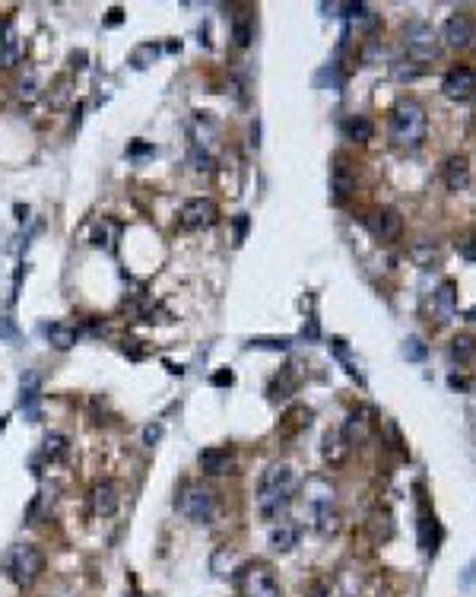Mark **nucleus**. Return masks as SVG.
Segmentation results:
<instances>
[{
    "label": "nucleus",
    "instance_id": "obj_23",
    "mask_svg": "<svg viewBox=\"0 0 476 597\" xmlns=\"http://www.w3.org/2000/svg\"><path fill=\"white\" fill-rule=\"evenodd\" d=\"M435 308H438L441 315H454V311H458V283L454 280H445L435 289Z\"/></svg>",
    "mask_w": 476,
    "mask_h": 597
},
{
    "label": "nucleus",
    "instance_id": "obj_36",
    "mask_svg": "<svg viewBox=\"0 0 476 597\" xmlns=\"http://www.w3.org/2000/svg\"><path fill=\"white\" fill-rule=\"evenodd\" d=\"M16 96H19V99H26V102H32V99H36V96H38L36 80H32V77H29V80H23V83H19V90H16Z\"/></svg>",
    "mask_w": 476,
    "mask_h": 597
},
{
    "label": "nucleus",
    "instance_id": "obj_14",
    "mask_svg": "<svg viewBox=\"0 0 476 597\" xmlns=\"http://www.w3.org/2000/svg\"><path fill=\"white\" fill-rule=\"evenodd\" d=\"M38 400H42V378H38V372H23V378H19V410L32 423L38 419Z\"/></svg>",
    "mask_w": 476,
    "mask_h": 597
},
{
    "label": "nucleus",
    "instance_id": "obj_22",
    "mask_svg": "<svg viewBox=\"0 0 476 597\" xmlns=\"http://www.w3.org/2000/svg\"><path fill=\"white\" fill-rule=\"evenodd\" d=\"M267 544L274 547L276 553H289V549L298 544V527H296V525H280V527H274V531H270V537H267Z\"/></svg>",
    "mask_w": 476,
    "mask_h": 597
},
{
    "label": "nucleus",
    "instance_id": "obj_40",
    "mask_svg": "<svg viewBox=\"0 0 476 597\" xmlns=\"http://www.w3.org/2000/svg\"><path fill=\"white\" fill-rule=\"evenodd\" d=\"M210 382H213L216 388H226V384H232V382H235V375H232L229 369H222V372H216V375L210 378Z\"/></svg>",
    "mask_w": 476,
    "mask_h": 597
},
{
    "label": "nucleus",
    "instance_id": "obj_48",
    "mask_svg": "<svg viewBox=\"0 0 476 597\" xmlns=\"http://www.w3.org/2000/svg\"><path fill=\"white\" fill-rule=\"evenodd\" d=\"M127 597H140V594H137V591H131V594H127Z\"/></svg>",
    "mask_w": 476,
    "mask_h": 597
},
{
    "label": "nucleus",
    "instance_id": "obj_9",
    "mask_svg": "<svg viewBox=\"0 0 476 597\" xmlns=\"http://www.w3.org/2000/svg\"><path fill=\"white\" fill-rule=\"evenodd\" d=\"M302 499H305V505H308L311 518H318V515H324V512H333L337 486H333L328 477H308L302 486Z\"/></svg>",
    "mask_w": 476,
    "mask_h": 597
},
{
    "label": "nucleus",
    "instance_id": "obj_20",
    "mask_svg": "<svg viewBox=\"0 0 476 597\" xmlns=\"http://www.w3.org/2000/svg\"><path fill=\"white\" fill-rule=\"evenodd\" d=\"M45 334H48V343H51L54 350H70L73 343L80 340V330H77V328H70V324H64V321L48 324V328H45Z\"/></svg>",
    "mask_w": 476,
    "mask_h": 597
},
{
    "label": "nucleus",
    "instance_id": "obj_39",
    "mask_svg": "<svg viewBox=\"0 0 476 597\" xmlns=\"http://www.w3.org/2000/svg\"><path fill=\"white\" fill-rule=\"evenodd\" d=\"M419 73H423V67H400V64L394 67V77L397 80H416Z\"/></svg>",
    "mask_w": 476,
    "mask_h": 597
},
{
    "label": "nucleus",
    "instance_id": "obj_13",
    "mask_svg": "<svg viewBox=\"0 0 476 597\" xmlns=\"http://www.w3.org/2000/svg\"><path fill=\"white\" fill-rule=\"evenodd\" d=\"M197 467H200L207 477H222L235 467V451L226 445H213V448H203L197 454Z\"/></svg>",
    "mask_w": 476,
    "mask_h": 597
},
{
    "label": "nucleus",
    "instance_id": "obj_37",
    "mask_svg": "<svg viewBox=\"0 0 476 597\" xmlns=\"http://www.w3.org/2000/svg\"><path fill=\"white\" fill-rule=\"evenodd\" d=\"M0 337H4V340H10V343H16V340H19V330L13 328V321H10V318H0Z\"/></svg>",
    "mask_w": 476,
    "mask_h": 597
},
{
    "label": "nucleus",
    "instance_id": "obj_27",
    "mask_svg": "<svg viewBox=\"0 0 476 597\" xmlns=\"http://www.w3.org/2000/svg\"><path fill=\"white\" fill-rule=\"evenodd\" d=\"M286 419H289V426H280V432H286V436H289L292 429H302V426L311 423V410H305V407H296V410L286 413Z\"/></svg>",
    "mask_w": 476,
    "mask_h": 597
},
{
    "label": "nucleus",
    "instance_id": "obj_21",
    "mask_svg": "<svg viewBox=\"0 0 476 597\" xmlns=\"http://www.w3.org/2000/svg\"><path fill=\"white\" fill-rule=\"evenodd\" d=\"M0 67H13L19 60V38H16V26L13 23H4L0 29Z\"/></svg>",
    "mask_w": 476,
    "mask_h": 597
},
{
    "label": "nucleus",
    "instance_id": "obj_31",
    "mask_svg": "<svg viewBox=\"0 0 476 597\" xmlns=\"http://www.w3.org/2000/svg\"><path fill=\"white\" fill-rule=\"evenodd\" d=\"M410 254L416 257V261L423 264V267H428V264H432L435 257H438V254H435V248H432V242H419V245H413Z\"/></svg>",
    "mask_w": 476,
    "mask_h": 597
},
{
    "label": "nucleus",
    "instance_id": "obj_4",
    "mask_svg": "<svg viewBox=\"0 0 476 597\" xmlns=\"http://www.w3.org/2000/svg\"><path fill=\"white\" fill-rule=\"evenodd\" d=\"M4 569L16 588H29V585H36V579L45 572V553L32 544H16L6 553Z\"/></svg>",
    "mask_w": 476,
    "mask_h": 597
},
{
    "label": "nucleus",
    "instance_id": "obj_35",
    "mask_svg": "<svg viewBox=\"0 0 476 597\" xmlns=\"http://www.w3.org/2000/svg\"><path fill=\"white\" fill-rule=\"evenodd\" d=\"M162 439V423H149L143 426V445H156Z\"/></svg>",
    "mask_w": 476,
    "mask_h": 597
},
{
    "label": "nucleus",
    "instance_id": "obj_41",
    "mask_svg": "<svg viewBox=\"0 0 476 597\" xmlns=\"http://www.w3.org/2000/svg\"><path fill=\"white\" fill-rule=\"evenodd\" d=\"M86 60H90V54H86V51H73L70 54V67H73V70H83Z\"/></svg>",
    "mask_w": 476,
    "mask_h": 597
},
{
    "label": "nucleus",
    "instance_id": "obj_6",
    "mask_svg": "<svg viewBox=\"0 0 476 597\" xmlns=\"http://www.w3.org/2000/svg\"><path fill=\"white\" fill-rule=\"evenodd\" d=\"M404 48L413 54V60H428L438 54V32L426 19H413L404 26Z\"/></svg>",
    "mask_w": 476,
    "mask_h": 597
},
{
    "label": "nucleus",
    "instance_id": "obj_46",
    "mask_svg": "<svg viewBox=\"0 0 476 597\" xmlns=\"http://www.w3.org/2000/svg\"><path fill=\"white\" fill-rule=\"evenodd\" d=\"M467 321H476V305H473L470 311H467Z\"/></svg>",
    "mask_w": 476,
    "mask_h": 597
},
{
    "label": "nucleus",
    "instance_id": "obj_42",
    "mask_svg": "<svg viewBox=\"0 0 476 597\" xmlns=\"http://www.w3.org/2000/svg\"><path fill=\"white\" fill-rule=\"evenodd\" d=\"M460 251H464V257H470V261H476V239L460 242Z\"/></svg>",
    "mask_w": 476,
    "mask_h": 597
},
{
    "label": "nucleus",
    "instance_id": "obj_11",
    "mask_svg": "<svg viewBox=\"0 0 476 597\" xmlns=\"http://www.w3.org/2000/svg\"><path fill=\"white\" fill-rule=\"evenodd\" d=\"M441 92H445L451 102H467L476 92V70L467 64H458L445 73L441 80Z\"/></svg>",
    "mask_w": 476,
    "mask_h": 597
},
{
    "label": "nucleus",
    "instance_id": "obj_12",
    "mask_svg": "<svg viewBox=\"0 0 476 597\" xmlns=\"http://www.w3.org/2000/svg\"><path fill=\"white\" fill-rule=\"evenodd\" d=\"M121 505V486L114 480H99L90 490V508L95 518H112Z\"/></svg>",
    "mask_w": 476,
    "mask_h": 597
},
{
    "label": "nucleus",
    "instance_id": "obj_25",
    "mask_svg": "<svg viewBox=\"0 0 476 597\" xmlns=\"http://www.w3.org/2000/svg\"><path fill=\"white\" fill-rule=\"evenodd\" d=\"M235 562H238V556L229 547H220L213 556H210V569H213V575H220V579H226V575H235L238 572Z\"/></svg>",
    "mask_w": 476,
    "mask_h": 597
},
{
    "label": "nucleus",
    "instance_id": "obj_28",
    "mask_svg": "<svg viewBox=\"0 0 476 597\" xmlns=\"http://www.w3.org/2000/svg\"><path fill=\"white\" fill-rule=\"evenodd\" d=\"M289 337H254L248 340V350H289Z\"/></svg>",
    "mask_w": 476,
    "mask_h": 597
},
{
    "label": "nucleus",
    "instance_id": "obj_10",
    "mask_svg": "<svg viewBox=\"0 0 476 597\" xmlns=\"http://www.w3.org/2000/svg\"><path fill=\"white\" fill-rule=\"evenodd\" d=\"M441 38H445L448 48H454V51L470 48L473 38H476V23H473V16H470L467 10L451 13V16H448V23H445V29H441Z\"/></svg>",
    "mask_w": 476,
    "mask_h": 597
},
{
    "label": "nucleus",
    "instance_id": "obj_47",
    "mask_svg": "<svg viewBox=\"0 0 476 597\" xmlns=\"http://www.w3.org/2000/svg\"><path fill=\"white\" fill-rule=\"evenodd\" d=\"M6 419L10 416H0V436H4V429H6Z\"/></svg>",
    "mask_w": 476,
    "mask_h": 597
},
{
    "label": "nucleus",
    "instance_id": "obj_45",
    "mask_svg": "<svg viewBox=\"0 0 476 597\" xmlns=\"http://www.w3.org/2000/svg\"><path fill=\"white\" fill-rule=\"evenodd\" d=\"M83 102H77V108H73V127H80V121H83Z\"/></svg>",
    "mask_w": 476,
    "mask_h": 597
},
{
    "label": "nucleus",
    "instance_id": "obj_7",
    "mask_svg": "<svg viewBox=\"0 0 476 597\" xmlns=\"http://www.w3.org/2000/svg\"><path fill=\"white\" fill-rule=\"evenodd\" d=\"M362 222H365V229L381 242H394V239H400V232H404V216L391 207L369 210V213L362 216Z\"/></svg>",
    "mask_w": 476,
    "mask_h": 597
},
{
    "label": "nucleus",
    "instance_id": "obj_44",
    "mask_svg": "<svg viewBox=\"0 0 476 597\" xmlns=\"http://www.w3.org/2000/svg\"><path fill=\"white\" fill-rule=\"evenodd\" d=\"M448 384H451V388H464V391H467V388H470V378H460V375H451V378H448Z\"/></svg>",
    "mask_w": 476,
    "mask_h": 597
},
{
    "label": "nucleus",
    "instance_id": "obj_43",
    "mask_svg": "<svg viewBox=\"0 0 476 597\" xmlns=\"http://www.w3.org/2000/svg\"><path fill=\"white\" fill-rule=\"evenodd\" d=\"M121 19H124V10L112 6V10H108V26H121Z\"/></svg>",
    "mask_w": 476,
    "mask_h": 597
},
{
    "label": "nucleus",
    "instance_id": "obj_15",
    "mask_svg": "<svg viewBox=\"0 0 476 597\" xmlns=\"http://www.w3.org/2000/svg\"><path fill=\"white\" fill-rule=\"evenodd\" d=\"M350 451L352 445L346 442V436L340 429H328L321 439V458L328 467H343L346 461H350Z\"/></svg>",
    "mask_w": 476,
    "mask_h": 597
},
{
    "label": "nucleus",
    "instance_id": "obj_3",
    "mask_svg": "<svg viewBox=\"0 0 476 597\" xmlns=\"http://www.w3.org/2000/svg\"><path fill=\"white\" fill-rule=\"evenodd\" d=\"M175 512H178L181 518L194 521V525H210L216 515V493L207 490L203 483L188 480V483H181L178 493H175Z\"/></svg>",
    "mask_w": 476,
    "mask_h": 597
},
{
    "label": "nucleus",
    "instance_id": "obj_24",
    "mask_svg": "<svg viewBox=\"0 0 476 597\" xmlns=\"http://www.w3.org/2000/svg\"><path fill=\"white\" fill-rule=\"evenodd\" d=\"M67 451H70V439L60 436V432H48L42 442V458L48 461H64Z\"/></svg>",
    "mask_w": 476,
    "mask_h": 597
},
{
    "label": "nucleus",
    "instance_id": "obj_32",
    "mask_svg": "<svg viewBox=\"0 0 476 597\" xmlns=\"http://www.w3.org/2000/svg\"><path fill=\"white\" fill-rule=\"evenodd\" d=\"M426 353H428V350H426V343L419 340V337H410V340L404 343V356H406V359H413V362L426 359Z\"/></svg>",
    "mask_w": 476,
    "mask_h": 597
},
{
    "label": "nucleus",
    "instance_id": "obj_5",
    "mask_svg": "<svg viewBox=\"0 0 476 597\" xmlns=\"http://www.w3.org/2000/svg\"><path fill=\"white\" fill-rule=\"evenodd\" d=\"M242 597H280V581H276L274 569L264 562H248L232 575Z\"/></svg>",
    "mask_w": 476,
    "mask_h": 597
},
{
    "label": "nucleus",
    "instance_id": "obj_8",
    "mask_svg": "<svg viewBox=\"0 0 476 597\" xmlns=\"http://www.w3.org/2000/svg\"><path fill=\"white\" fill-rule=\"evenodd\" d=\"M216 216H220V207H216L210 198H190V200H185V207H181L178 222H181V229H188V232H197V229L213 226Z\"/></svg>",
    "mask_w": 476,
    "mask_h": 597
},
{
    "label": "nucleus",
    "instance_id": "obj_30",
    "mask_svg": "<svg viewBox=\"0 0 476 597\" xmlns=\"http://www.w3.org/2000/svg\"><path fill=\"white\" fill-rule=\"evenodd\" d=\"M190 162H194L197 172H210L213 168V159H210L207 149H200V144H190Z\"/></svg>",
    "mask_w": 476,
    "mask_h": 597
},
{
    "label": "nucleus",
    "instance_id": "obj_2",
    "mask_svg": "<svg viewBox=\"0 0 476 597\" xmlns=\"http://www.w3.org/2000/svg\"><path fill=\"white\" fill-rule=\"evenodd\" d=\"M428 131V118L426 108L419 105L416 99H404L397 108L391 112V121H387V134L397 146H419L426 140Z\"/></svg>",
    "mask_w": 476,
    "mask_h": 597
},
{
    "label": "nucleus",
    "instance_id": "obj_19",
    "mask_svg": "<svg viewBox=\"0 0 476 597\" xmlns=\"http://www.w3.org/2000/svg\"><path fill=\"white\" fill-rule=\"evenodd\" d=\"M340 127H343V137L352 140V144H369L372 134H375V124H372L369 118H362V114H352V118H346Z\"/></svg>",
    "mask_w": 476,
    "mask_h": 597
},
{
    "label": "nucleus",
    "instance_id": "obj_29",
    "mask_svg": "<svg viewBox=\"0 0 476 597\" xmlns=\"http://www.w3.org/2000/svg\"><path fill=\"white\" fill-rule=\"evenodd\" d=\"M232 38H235L238 48H248L251 38H254V32H251V23H248V19H235V23H232Z\"/></svg>",
    "mask_w": 476,
    "mask_h": 597
},
{
    "label": "nucleus",
    "instance_id": "obj_26",
    "mask_svg": "<svg viewBox=\"0 0 476 597\" xmlns=\"http://www.w3.org/2000/svg\"><path fill=\"white\" fill-rule=\"evenodd\" d=\"M451 356L458 359V362H470V359L476 356V337L470 334H458L451 340Z\"/></svg>",
    "mask_w": 476,
    "mask_h": 597
},
{
    "label": "nucleus",
    "instance_id": "obj_17",
    "mask_svg": "<svg viewBox=\"0 0 476 597\" xmlns=\"http://www.w3.org/2000/svg\"><path fill=\"white\" fill-rule=\"evenodd\" d=\"M352 191H356V175L346 168V162L333 166V175H330V198H333V203H343Z\"/></svg>",
    "mask_w": 476,
    "mask_h": 597
},
{
    "label": "nucleus",
    "instance_id": "obj_16",
    "mask_svg": "<svg viewBox=\"0 0 476 597\" xmlns=\"http://www.w3.org/2000/svg\"><path fill=\"white\" fill-rule=\"evenodd\" d=\"M441 175H445L448 191H464L470 185V162H467V156H448V162L441 166Z\"/></svg>",
    "mask_w": 476,
    "mask_h": 597
},
{
    "label": "nucleus",
    "instance_id": "obj_33",
    "mask_svg": "<svg viewBox=\"0 0 476 597\" xmlns=\"http://www.w3.org/2000/svg\"><path fill=\"white\" fill-rule=\"evenodd\" d=\"M232 229H235V245H242V242L248 239V229H251L248 213H238V216H235V222H232Z\"/></svg>",
    "mask_w": 476,
    "mask_h": 597
},
{
    "label": "nucleus",
    "instance_id": "obj_1",
    "mask_svg": "<svg viewBox=\"0 0 476 597\" xmlns=\"http://www.w3.org/2000/svg\"><path fill=\"white\" fill-rule=\"evenodd\" d=\"M292 483H296V477H292L289 464H270L257 483V512L270 521L280 518V512L289 505Z\"/></svg>",
    "mask_w": 476,
    "mask_h": 597
},
{
    "label": "nucleus",
    "instance_id": "obj_18",
    "mask_svg": "<svg viewBox=\"0 0 476 597\" xmlns=\"http://www.w3.org/2000/svg\"><path fill=\"white\" fill-rule=\"evenodd\" d=\"M369 416H365V410H352L350 416H346V423L340 426V432L346 436V442L350 445H359V442H365L369 439Z\"/></svg>",
    "mask_w": 476,
    "mask_h": 597
},
{
    "label": "nucleus",
    "instance_id": "obj_38",
    "mask_svg": "<svg viewBox=\"0 0 476 597\" xmlns=\"http://www.w3.org/2000/svg\"><path fill=\"white\" fill-rule=\"evenodd\" d=\"M67 86H70V83H67V77H60L58 83H54V96H51V105H64V102H67Z\"/></svg>",
    "mask_w": 476,
    "mask_h": 597
},
{
    "label": "nucleus",
    "instance_id": "obj_34",
    "mask_svg": "<svg viewBox=\"0 0 476 597\" xmlns=\"http://www.w3.org/2000/svg\"><path fill=\"white\" fill-rule=\"evenodd\" d=\"M153 153H156V146L146 144V140H134V144H127V156H131V159H140V156H153Z\"/></svg>",
    "mask_w": 476,
    "mask_h": 597
}]
</instances>
